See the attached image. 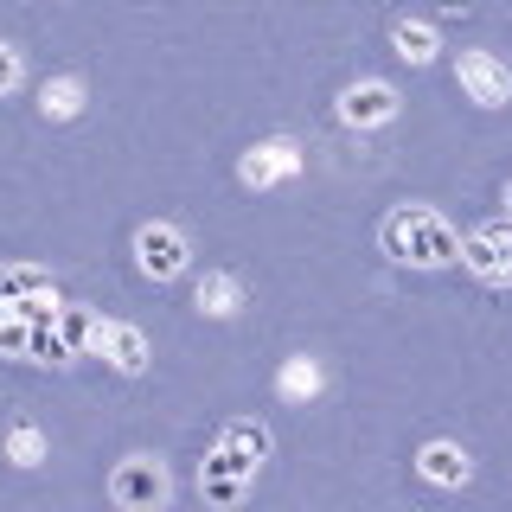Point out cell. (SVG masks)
<instances>
[{
	"mask_svg": "<svg viewBox=\"0 0 512 512\" xmlns=\"http://www.w3.org/2000/svg\"><path fill=\"white\" fill-rule=\"evenodd\" d=\"M269 448H276L269 442V423L231 416V423L212 436V455H205V468H199V493L212 506H244L256 474H263V461H269Z\"/></svg>",
	"mask_w": 512,
	"mask_h": 512,
	"instance_id": "obj_1",
	"label": "cell"
},
{
	"mask_svg": "<svg viewBox=\"0 0 512 512\" xmlns=\"http://www.w3.org/2000/svg\"><path fill=\"white\" fill-rule=\"evenodd\" d=\"M378 244L391 263L404 269H448L461 263V231L448 224L436 205H391L378 224Z\"/></svg>",
	"mask_w": 512,
	"mask_h": 512,
	"instance_id": "obj_2",
	"label": "cell"
},
{
	"mask_svg": "<svg viewBox=\"0 0 512 512\" xmlns=\"http://www.w3.org/2000/svg\"><path fill=\"white\" fill-rule=\"evenodd\" d=\"M461 269L487 288H512V218H487L461 237Z\"/></svg>",
	"mask_w": 512,
	"mask_h": 512,
	"instance_id": "obj_3",
	"label": "cell"
},
{
	"mask_svg": "<svg viewBox=\"0 0 512 512\" xmlns=\"http://www.w3.org/2000/svg\"><path fill=\"white\" fill-rule=\"evenodd\" d=\"M109 500L128 506V512H160V506L173 500L167 461H154V455H128V461H116V474H109Z\"/></svg>",
	"mask_w": 512,
	"mask_h": 512,
	"instance_id": "obj_4",
	"label": "cell"
},
{
	"mask_svg": "<svg viewBox=\"0 0 512 512\" xmlns=\"http://www.w3.org/2000/svg\"><path fill=\"white\" fill-rule=\"evenodd\" d=\"M397 109H404V96H397V84H384V77H359V84L340 90V103H333V116H340L346 128H391Z\"/></svg>",
	"mask_w": 512,
	"mask_h": 512,
	"instance_id": "obj_5",
	"label": "cell"
},
{
	"mask_svg": "<svg viewBox=\"0 0 512 512\" xmlns=\"http://www.w3.org/2000/svg\"><path fill=\"white\" fill-rule=\"evenodd\" d=\"M186 263H192L186 231H173V224H141V231H135V269H141L148 282L186 276Z\"/></svg>",
	"mask_w": 512,
	"mask_h": 512,
	"instance_id": "obj_6",
	"label": "cell"
},
{
	"mask_svg": "<svg viewBox=\"0 0 512 512\" xmlns=\"http://www.w3.org/2000/svg\"><path fill=\"white\" fill-rule=\"evenodd\" d=\"M455 84L468 90V103H480V109H506L512 103V64L500 52H461Z\"/></svg>",
	"mask_w": 512,
	"mask_h": 512,
	"instance_id": "obj_7",
	"label": "cell"
},
{
	"mask_svg": "<svg viewBox=\"0 0 512 512\" xmlns=\"http://www.w3.org/2000/svg\"><path fill=\"white\" fill-rule=\"evenodd\" d=\"M90 352H96V359H109L122 378H141V372H148V359H154V352H148V333H141L135 320H103V327H96V340H90Z\"/></svg>",
	"mask_w": 512,
	"mask_h": 512,
	"instance_id": "obj_8",
	"label": "cell"
},
{
	"mask_svg": "<svg viewBox=\"0 0 512 512\" xmlns=\"http://www.w3.org/2000/svg\"><path fill=\"white\" fill-rule=\"evenodd\" d=\"M295 173H301V148L288 135L256 141V148L237 160V180H244V186H276V180H295Z\"/></svg>",
	"mask_w": 512,
	"mask_h": 512,
	"instance_id": "obj_9",
	"label": "cell"
},
{
	"mask_svg": "<svg viewBox=\"0 0 512 512\" xmlns=\"http://www.w3.org/2000/svg\"><path fill=\"white\" fill-rule=\"evenodd\" d=\"M416 474L429 480V487H442V493H461L474 480V455L461 442H448V436H436V442H423L416 448Z\"/></svg>",
	"mask_w": 512,
	"mask_h": 512,
	"instance_id": "obj_10",
	"label": "cell"
},
{
	"mask_svg": "<svg viewBox=\"0 0 512 512\" xmlns=\"http://www.w3.org/2000/svg\"><path fill=\"white\" fill-rule=\"evenodd\" d=\"M84 77L77 71H58V77H45L39 84V116L45 122H71V116H84Z\"/></svg>",
	"mask_w": 512,
	"mask_h": 512,
	"instance_id": "obj_11",
	"label": "cell"
},
{
	"mask_svg": "<svg viewBox=\"0 0 512 512\" xmlns=\"http://www.w3.org/2000/svg\"><path fill=\"white\" fill-rule=\"evenodd\" d=\"M237 308H244V276H231V269H205V276H199V314L231 320Z\"/></svg>",
	"mask_w": 512,
	"mask_h": 512,
	"instance_id": "obj_12",
	"label": "cell"
},
{
	"mask_svg": "<svg viewBox=\"0 0 512 512\" xmlns=\"http://www.w3.org/2000/svg\"><path fill=\"white\" fill-rule=\"evenodd\" d=\"M391 45H397V58H404V64H436V52H442L429 20H397L391 26Z\"/></svg>",
	"mask_w": 512,
	"mask_h": 512,
	"instance_id": "obj_13",
	"label": "cell"
},
{
	"mask_svg": "<svg viewBox=\"0 0 512 512\" xmlns=\"http://www.w3.org/2000/svg\"><path fill=\"white\" fill-rule=\"evenodd\" d=\"M7 461L13 468H39L45 461V429L39 423H13L7 429Z\"/></svg>",
	"mask_w": 512,
	"mask_h": 512,
	"instance_id": "obj_14",
	"label": "cell"
},
{
	"mask_svg": "<svg viewBox=\"0 0 512 512\" xmlns=\"http://www.w3.org/2000/svg\"><path fill=\"white\" fill-rule=\"evenodd\" d=\"M96 327H103V320H96L90 308H58V333H64V346H71V352H90Z\"/></svg>",
	"mask_w": 512,
	"mask_h": 512,
	"instance_id": "obj_15",
	"label": "cell"
},
{
	"mask_svg": "<svg viewBox=\"0 0 512 512\" xmlns=\"http://www.w3.org/2000/svg\"><path fill=\"white\" fill-rule=\"evenodd\" d=\"M276 391H282V397H314V391H320V365H314V359H288L282 378H276Z\"/></svg>",
	"mask_w": 512,
	"mask_h": 512,
	"instance_id": "obj_16",
	"label": "cell"
},
{
	"mask_svg": "<svg viewBox=\"0 0 512 512\" xmlns=\"http://www.w3.org/2000/svg\"><path fill=\"white\" fill-rule=\"evenodd\" d=\"M20 77H26V64H20V52H13V45L0 39V96H13V90H20Z\"/></svg>",
	"mask_w": 512,
	"mask_h": 512,
	"instance_id": "obj_17",
	"label": "cell"
},
{
	"mask_svg": "<svg viewBox=\"0 0 512 512\" xmlns=\"http://www.w3.org/2000/svg\"><path fill=\"white\" fill-rule=\"evenodd\" d=\"M506 218H512V180H506Z\"/></svg>",
	"mask_w": 512,
	"mask_h": 512,
	"instance_id": "obj_18",
	"label": "cell"
},
{
	"mask_svg": "<svg viewBox=\"0 0 512 512\" xmlns=\"http://www.w3.org/2000/svg\"><path fill=\"white\" fill-rule=\"evenodd\" d=\"M7 314H13V308H7V301H0V320H7Z\"/></svg>",
	"mask_w": 512,
	"mask_h": 512,
	"instance_id": "obj_19",
	"label": "cell"
}]
</instances>
